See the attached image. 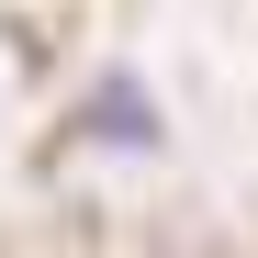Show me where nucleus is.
<instances>
[{
	"instance_id": "obj_1",
	"label": "nucleus",
	"mask_w": 258,
	"mask_h": 258,
	"mask_svg": "<svg viewBox=\"0 0 258 258\" xmlns=\"http://www.w3.org/2000/svg\"><path fill=\"white\" fill-rule=\"evenodd\" d=\"M90 135H123V157H146V146H157V112H146V90H135V79H101Z\"/></svg>"
}]
</instances>
